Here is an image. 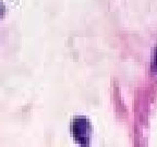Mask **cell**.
Listing matches in <instances>:
<instances>
[{
    "label": "cell",
    "instance_id": "cell-1",
    "mask_svg": "<svg viewBox=\"0 0 157 147\" xmlns=\"http://www.w3.org/2000/svg\"><path fill=\"white\" fill-rule=\"evenodd\" d=\"M74 136L78 142H87L88 141V122L84 118H76L73 125Z\"/></svg>",
    "mask_w": 157,
    "mask_h": 147
},
{
    "label": "cell",
    "instance_id": "cell-2",
    "mask_svg": "<svg viewBox=\"0 0 157 147\" xmlns=\"http://www.w3.org/2000/svg\"><path fill=\"white\" fill-rule=\"evenodd\" d=\"M153 70H156L157 71V47L155 48L154 56H153Z\"/></svg>",
    "mask_w": 157,
    "mask_h": 147
}]
</instances>
